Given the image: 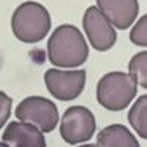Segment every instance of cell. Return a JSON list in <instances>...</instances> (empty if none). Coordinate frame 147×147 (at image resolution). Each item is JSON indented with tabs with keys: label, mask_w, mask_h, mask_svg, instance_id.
Listing matches in <instances>:
<instances>
[{
	"label": "cell",
	"mask_w": 147,
	"mask_h": 147,
	"mask_svg": "<svg viewBox=\"0 0 147 147\" xmlns=\"http://www.w3.org/2000/svg\"><path fill=\"white\" fill-rule=\"evenodd\" d=\"M90 50L81 31L72 25H59L47 41V57L56 68L75 69L84 65L88 59Z\"/></svg>",
	"instance_id": "6da1fadb"
},
{
	"label": "cell",
	"mask_w": 147,
	"mask_h": 147,
	"mask_svg": "<svg viewBox=\"0 0 147 147\" xmlns=\"http://www.w3.org/2000/svg\"><path fill=\"white\" fill-rule=\"evenodd\" d=\"M10 28L16 40L35 44L50 32L52 16L41 3L28 0L15 9L10 19Z\"/></svg>",
	"instance_id": "7a4b0ae2"
},
{
	"label": "cell",
	"mask_w": 147,
	"mask_h": 147,
	"mask_svg": "<svg viewBox=\"0 0 147 147\" xmlns=\"http://www.w3.org/2000/svg\"><path fill=\"white\" fill-rule=\"evenodd\" d=\"M138 85L128 72L113 71L103 75L96 87L97 102L107 110L119 112L136 99Z\"/></svg>",
	"instance_id": "3957f363"
},
{
	"label": "cell",
	"mask_w": 147,
	"mask_h": 147,
	"mask_svg": "<svg viewBox=\"0 0 147 147\" xmlns=\"http://www.w3.org/2000/svg\"><path fill=\"white\" fill-rule=\"evenodd\" d=\"M15 116L18 121L31 124L44 134L52 132L56 128L59 122V110L50 99L41 96H30L16 106Z\"/></svg>",
	"instance_id": "277c9868"
},
{
	"label": "cell",
	"mask_w": 147,
	"mask_h": 147,
	"mask_svg": "<svg viewBox=\"0 0 147 147\" xmlns=\"http://www.w3.org/2000/svg\"><path fill=\"white\" fill-rule=\"evenodd\" d=\"M96 132V118L85 106H71L60 121V137L68 144L90 141Z\"/></svg>",
	"instance_id": "5b68a950"
},
{
	"label": "cell",
	"mask_w": 147,
	"mask_h": 147,
	"mask_svg": "<svg viewBox=\"0 0 147 147\" xmlns=\"http://www.w3.org/2000/svg\"><path fill=\"white\" fill-rule=\"evenodd\" d=\"M87 80L85 69L63 71L52 68L44 72V84L55 99L60 102H71L82 93Z\"/></svg>",
	"instance_id": "8992f818"
},
{
	"label": "cell",
	"mask_w": 147,
	"mask_h": 147,
	"mask_svg": "<svg viewBox=\"0 0 147 147\" xmlns=\"http://www.w3.org/2000/svg\"><path fill=\"white\" fill-rule=\"evenodd\" d=\"M82 28L90 46L97 52H107L116 43L115 27L107 21L97 6H90L84 12Z\"/></svg>",
	"instance_id": "52a82bcc"
},
{
	"label": "cell",
	"mask_w": 147,
	"mask_h": 147,
	"mask_svg": "<svg viewBox=\"0 0 147 147\" xmlns=\"http://www.w3.org/2000/svg\"><path fill=\"white\" fill-rule=\"evenodd\" d=\"M97 7L118 30H128L138 15V0H96Z\"/></svg>",
	"instance_id": "ba28073f"
},
{
	"label": "cell",
	"mask_w": 147,
	"mask_h": 147,
	"mask_svg": "<svg viewBox=\"0 0 147 147\" xmlns=\"http://www.w3.org/2000/svg\"><path fill=\"white\" fill-rule=\"evenodd\" d=\"M2 141L7 147H47L46 138L34 125L21 121H12L3 131Z\"/></svg>",
	"instance_id": "9c48e42d"
},
{
	"label": "cell",
	"mask_w": 147,
	"mask_h": 147,
	"mask_svg": "<svg viewBox=\"0 0 147 147\" xmlns=\"http://www.w3.org/2000/svg\"><path fill=\"white\" fill-rule=\"evenodd\" d=\"M97 147H140V143L125 125L112 124L97 134Z\"/></svg>",
	"instance_id": "30bf717a"
},
{
	"label": "cell",
	"mask_w": 147,
	"mask_h": 147,
	"mask_svg": "<svg viewBox=\"0 0 147 147\" xmlns=\"http://www.w3.org/2000/svg\"><path fill=\"white\" fill-rule=\"evenodd\" d=\"M128 122L136 132L147 140V94L140 96L128 112Z\"/></svg>",
	"instance_id": "8fae6325"
},
{
	"label": "cell",
	"mask_w": 147,
	"mask_h": 147,
	"mask_svg": "<svg viewBox=\"0 0 147 147\" xmlns=\"http://www.w3.org/2000/svg\"><path fill=\"white\" fill-rule=\"evenodd\" d=\"M128 74L136 80L137 85L147 90V50L134 55L128 63Z\"/></svg>",
	"instance_id": "7c38bea8"
},
{
	"label": "cell",
	"mask_w": 147,
	"mask_h": 147,
	"mask_svg": "<svg viewBox=\"0 0 147 147\" xmlns=\"http://www.w3.org/2000/svg\"><path fill=\"white\" fill-rule=\"evenodd\" d=\"M129 40L137 47H147V13L143 15L136 24H132Z\"/></svg>",
	"instance_id": "4fadbf2b"
},
{
	"label": "cell",
	"mask_w": 147,
	"mask_h": 147,
	"mask_svg": "<svg viewBox=\"0 0 147 147\" xmlns=\"http://www.w3.org/2000/svg\"><path fill=\"white\" fill-rule=\"evenodd\" d=\"M10 112H12V99L5 91L0 90V129L5 127L7 119L10 118Z\"/></svg>",
	"instance_id": "5bb4252c"
},
{
	"label": "cell",
	"mask_w": 147,
	"mask_h": 147,
	"mask_svg": "<svg viewBox=\"0 0 147 147\" xmlns=\"http://www.w3.org/2000/svg\"><path fill=\"white\" fill-rule=\"evenodd\" d=\"M80 147H97V144H91V143H88V144H82V146H80Z\"/></svg>",
	"instance_id": "9a60e30c"
},
{
	"label": "cell",
	"mask_w": 147,
	"mask_h": 147,
	"mask_svg": "<svg viewBox=\"0 0 147 147\" xmlns=\"http://www.w3.org/2000/svg\"><path fill=\"white\" fill-rule=\"evenodd\" d=\"M0 147H7V144L3 143V141H0Z\"/></svg>",
	"instance_id": "2e32d148"
}]
</instances>
